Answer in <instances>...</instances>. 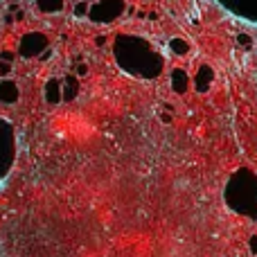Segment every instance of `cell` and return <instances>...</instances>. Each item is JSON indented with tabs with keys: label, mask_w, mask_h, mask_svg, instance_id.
<instances>
[{
	"label": "cell",
	"mask_w": 257,
	"mask_h": 257,
	"mask_svg": "<svg viewBox=\"0 0 257 257\" xmlns=\"http://www.w3.org/2000/svg\"><path fill=\"white\" fill-rule=\"evenodd\" d=\"M0 99H3L5 104H12L18 99V88L12 81H3V84H0Z\"/></svg>",
	"instance_id": "obj_1"
},
{
	"label": "cell",
	"mask_w": 257,
	"mask_h": 257,
	"mask_svg": "<svg viewBox=\"0 0 257 257\" xmlns=\"http://www.w3.org/2000/svg\"><path fill=\"white\" fill-rule=\"evenodd\" d=\"M61 97H63V88H61V84L52 79V81L48 84V88H45V99H48L50 104H59V102H61Z\"/></svg>",
	"instance_id": "obj_2"
},
{
	"label": "cell",
	"mask_w": 257,
	"mask_h": 257,
	"mask_svg": "<svg viewBox=\"0 0 257 257\" xmlns=\"http://www.w3.org/2000/svg\"><path fill=\"white\" fill-rule=\"evenodd\" d=\"M248 248H250V253L257 255V235L250 237V241H248Z\"/></svg>",
	"instance_id": "obj_3"
}]
</instances>
